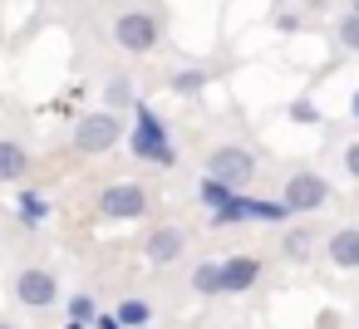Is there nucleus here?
Listing matches in <instances>:
<instances>
[{
	"instance_id": "nucleus-17",
	"label": "nucleus",
	"mask_w": 359,
	"mask_h": 329,
	"mask_svg": "<svg viewBox=\"0 0 359 329\" xmlns=\"http://www.w3.org/2000/svg\"><path fill=\"white\" fill-rule=\"evenodd\" d=\"M231 197H236V192H231V187H222L217 177H202V182H197V202H202V206H212V211H222Z\"/></svg>"
},
{
	"instance_id": "nucleus-5",
	"label": "nucleus",
	"mask_w": 359,
	"mask_h": 329,
	"mask_svg": "<svg viewBox=\"0 0 359 329\" xmlns=\"http://www.w3.org/2000/svg\"><path fill=\"white\" fill-rule=\"evenodd\" d=\"M148 192L138 187V182H109L104 192H99V211L109 216V221H138V216H148Z\"/></svg>"
},
{
	"instance_id": "nucleus-18",
	"label": "nucleus",
	"mask_w": 359,
	"mask_h": 329,
	"mask_svg": "<svg viewBox=\"0 0 359 329\" xmlns=\"http://www.w3.org/2000/svg\"><path fill=\"white\" fill-rule=\"evenodd\" d=\"M94 319H99V304H94V295H89V290L69 295V324H94Z\"/></svg>"
},
{
	"instance_id": "nucleus-6",
	"label": "nucleus",
	"mask_w": 359,
	"mask_h": 329,
	"mask_svg": "<svg viewBox=\"0 0 359 329\" xmlns=\"http://www.w3.org/2000/svg\"><path fill=\"white\" fill-rule=\"evenodd\" d=\"M280 202L290 206V216L320 211V206L330 202V182H325L320 172H290V177H285V197H280Z\"/></svg>"
},
{
	"instance_id": "nucleus-2",
	"label": "nucleus",
	"mask_w": 359,
	"mask_h": 329,
	"mask_svg": "<svg viewBox=\"0 0 359 329\" xmlns=\"http://www.w3.org/2000/svg\"><path fill=\"white\" fill-rule=\"evenodd\" d=\"M118 138H128V128H123V118L109 113V108L84 113V118L74 123V153H84V158H99V153L118 148Z\"/></svg>"
},
{
	"instance_id": "nucleus-9",
	"label": "nucleus",
	"mask_w": 359,
	"mask_h": 329,
	"mask_svg": "<svg viewBox=\"0 0 359 329\" xmlns=\"http://www.w3.org/2000/svg\"><path fill=\"white\" fill-rule=\"evenodd\" d=\"M261 280V260L256 255H226L222 260V295H241Z\"/></svg>"
},
{
	"instance_id": "nucleus-10",
	"label": "nucleus",
	"mask_w": 359,
	"mask_h": 329,
	"mask_svg": "<svg viewBox=\"0 0 359 329\" xmlns=\"http://www.w3.org/2000/svg\"><path fill=\"white\" fill-rule=\"evenodd\" d=\"M325 255H330V265H339V270H359V226H339V231L325 241Z\"/></svg>"
},
{
	"instance_id": "nucleus-15",
	"label": "nucleus",
	"mask_w": 359,
	"mask_h": 329,
	"mask_svg": "<svg viewBox=\"0 0 359 329\" xmlns=\"http://www.w3.org/2000/svg\"><path fill=\"white\" fill-rule=\"evenodd\" d=\"M339 45L349 50V55H359V0H354V6H344V15H339Z\"/></svg>"
},
{
	"instance_id": "nucleus-8",
	"label": "nucleus",
	"mask_w": 359,
	"mask_h": 329,
	"mask_svg": "<svg viewBox=\"0 0 359 329\" xmlns=\"http://www.w3.org/2000/svg\"><path fill=\"white\" fill-rule=\"evenodd\" d=\"M182 251H187V231H182V226H158V231L148 236V246H143L148 265H172Z\"/></svg>"
},
{
	"instance_id": "nucleus-1",
	"label": "nucleus",
	"mask_w": 359,
	"mask_h": 329,
	"mask_svg": "<svg viewBox=\"0 0 359 329\" xmlns=\"http://www.w3.org/2000/svg\"><path fill=\"white\" fill-rule=\"evenodd\" d=\"M128 153L138 162H158V167H172L177 162V148L163 128V118L148 108V104H133V133H128Z\"/></svg>"
},
{
	"instance_id": "nucleus-14",
	"label": "nucleus",
	"mask_w": 359,
	"mask_h": 329,
	"mask_svg": "<svg viewBox=\"0 0 359 329\" xmlns=\"http://www.w3.org/2000/svg\"><path fill=\"white\" fill-rule=\"evenodd\" d=\"M114 319H118L123 329H148V324H153V309H148V300H123Z\"/></svg>"
},
{
	"instance_id": "nucleus-13",
	"label": "nucleus",
	"mask_w": 359,
	"mask_h": 329,
	"mask_svg": "<svg viewBox=\"0 0 359 329\" xmlns=\"http://www.w3.org/2000/svg\"><path fill=\"white\" fill-rule=\"evenodd\" d=\"M192 290L197 295H222V260H202L192 270Z\"/></svg>"
},
{
	"instance_id": "nucleus-24",
	"label": "nucleus",
	"mask_w": 359,
	"mask_h": 329,
	"mask_svg": "<svg viewBox=\"0 0 359 329\" xmlns=\"http://www.w3.org/2000/svg\"><path fill=\"white\" fill-rule=\"evenodd\" d=\"M349 118H354V123H359V89H354V94H349Z\"/></svg>"
},
{
	"instance_id": "nucleus-12",
	"label": "nucleus",
	"mask_w": 359,
	"mask_h": 329,
	"mask_svg": "<svg viewBox=\"0 0 359 329\" xmlns=\"http://www.w3.org/2000/svg\"><path fill=\"white\" fill-rule=\"evenodd\" d=\"M15 216H20V226L35 231V226L50 221V202H45L40 192H20V197H15Z\"/></svg>"
},
{
	"instance_id": "nucleus-21",
	"label": "nucleus",
	"mask_w": 359,
	"mask_h": 329,
	"mask_svg": "<svg viewBox=\"0 0 359 329\" xmlns=\"http://www.w3.org/2000/svg\"><path fill=\"white\" fill-rule=\"evenodd\" d=\"M285 113H290V123H320V108H315L310 99H290Z\"/></svg>"
},
{
	"instance_id": "nucleus-7",
	"label": "nucleus",
	"mask_w": 359,
	"mask_h": 329,
	"mask_svg": "<svg viewBox=\"0 0 359 329\" xmlns=\"http://www.w3.org/2000/svg\"><path fill=\"white\" fill-rule=\"evenodd\" d=\"M15 300H20L25 309H50V304L60 300V280H55L50 270H20V275H15Z\"/></svg>"
},
{
	"instance_id": "nucleus-16",
	"label": "nucleus",
	"mask_w": 359,
	"mask_h": 329,
	"mask_svg": "<svg viewBox=\"0 0 359 329\" xmlns=\"http://www.w3.org/2000/svg\"><path fill=\"white\" fill-rule=\"evenodd\" d=\"M168 89H172V94H182V99H192V94H202V89H207V69H177V74L168 79Z\"/></svg>"
},
{
	"instance_id": "nucleus-26",
	"label": "nucleus",
	"mask_w": 359,
	"mask_h": 329,
	"mask_svg": "<svg viewBox=\"0 0 359 329\" xmlns=\"http://www.w3.org/2000/svg\"><path fill=\"white\" fill-rule=\"evenodd\" d=\"M0 329H15V324H0Z\"/></svg>"
},
{
	"instance_id": "nucleus-20",
	"label": "nucleus",
	"mask_w": 359,
	"mask_h": 329,
	"mask_svg": "<svg viewBox=\"0 0 359 329\" xmlns=\"http://www.w3.org/2000/svg\"><path fill=\"white\" fill-rule=\"evenodd\" d=\"M310 246H315V236H310L305 226H295V231L285 236V255H290V260H305V255H310Z\"/></svg>"
},
{
	"instance_id": "nucleus-23",
	"label": "nucleus",
	"mask_w": 359,
	"mask_h": 329,
	"mask_svg": "<svg viewBox=\"0 0 359 329\" xmlns=\"http://www.w3.org/2000/svg\"><path fill=\"white\" fill-rule=\"evenodd\" d=\"M89 329H123V324H118V319H114V314H99V319H94V324H89Z\"/></svg>"
},
{
	"instance_id": "nucleus-3",
	"label": "nucleus",
	"mask_w": 359,
	"mask_h": 329,
	"mask_svg": "<svg viewBox=\"0 0 359 329\" xmlns=\"http://www.w3.org/2000/svg\"><path fill=\"white\" fill-rule=\"evenodd\" d=\"M114 40L128 55H148L163 40V20L153 10H123V15H114Z\"/></svg>"
},
{
	"instance_id": "nucleus-19",
	"label": "nucleus",
	"mask_w": 359,
	"mask_h": 329,
	"mask_svg": "<svg viewBox=\"0 0 359 329\" xmlns=\"http://www.w3.org/2000/svg\"><path fill=\"white\" fill-rule=\"evenodd\" d=\"M104 104H109V113H114V108H123V104H133L128 79H109V84H104Z\"/></svg>"
},
{
	"instance_id": "nucleus-25",
	"label": "nucleus",
	"mask_w": 359,
	"mask_h": 329,
	"mask_svg": "<svg viewBox=\"0 0 359 329\" xmlns=\"http://www.w3.org/2000/svg\"><path fill=\"white\" fill-rule=\"evenodd\" d=\"M65 329H89V324H65Z\"/></svg>"
},
{
	"instance_id": "nucleus-22",
	"label": "nucleus",
	"mask_w": 359,
	"mask_h": 329,
	"mask_svg": "<svg viewBox=\"0 0 359 329\" xmlns=\"http://www.w3.org/2000/svg\"><path fill=\"white\" fill-rule=\"evenodd\" d=\"M344 172L359 182V143H349V148H344Z\"/></svg>"
},
{
	"instance_id": "nucleus-11",
	"label": "nucleus",
	"mask_w": 359,
	"mask_h": 329,
	"mask_svg": "<svg viewBox=\"0 0 359 329\" xmlns=\"http://www.w3.org/2000/svg\"><path fill=\"white\" fill-rule=\"evenodd\" d=\"M30 172V153L15 138H0V182H20Z\"/></svg>"
},
{
	"instance_id": "nucleus-4",
	"label": "nucleus",
	"mask_w": 359,
	"mask_h": 329,
	"mask_svg": "<svg viewBox=\"0 0 359 329\" xmlns=\"http://www.w3.org/2000/svg\"><path fill=\"white\" fill-rule=\"evenodd\" d=\"M207 177H217L222 187L241 192V187L256 177V158H251V148H236V143L212 148V158H207Z\"/></svg>"
}]
</instances>
